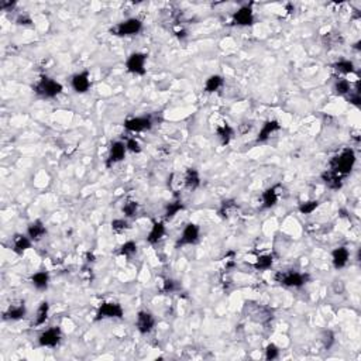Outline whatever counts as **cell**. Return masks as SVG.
I'll return each mask as SVG.
<instances>
[{"label":"cell","instance_id":"6da1fadb","mask_svg":"<svg viewBox=\"0 0 361 361\" xmlns=\"http://www.w3.org/2000/svg\"><path fill=\"white\" fill-rule=\"evenodd\" d=\"M355 161H357V157H355L354 150L353 148H344V150L338 152L337 155H334L330 159V168L329 169H333L334 172L343 175L346 178L347 175L351 174V171H353L355 165Z\"/></svg>","mask_w":361,"mask_h":361},{"label":"cell","instance_id":"7a4b0ae2","mask_svg":"<svg viewBox=\"0 0 361 361\" xmlns=\"http://www.w3.org/2000/svg\"><path fill=\"white\" fill-rule=\"evenodd\" d=\"M33 89L35 92V95L43 97V99H54L56 96L61 95L64 86L54 78H50V76L44 75L35 82Z\"/></svg>","mask_w":361,"mask_h":361},{"label":"cell","instance_id":"3957f363","mask_svg":"<svg viewBox=\"0 0 361 361\" xmlns=\"http://www.w3.org/2000/svg\"><path fill=\"white\" fill-rule=\"evenodd\" d=\"M143 31V22L138 17H129L123 22L117 23L112 28V33L117 37H133Z\"/></svg>","mask_w":361,"mask_h":361},{"label":"cell","instance_id":"277c9868","mask_svg":"<svg viewBox=\"0 0 361 361\" xmlns=\"http://www.w3.org/2000/svg\"><path fill=\"white\" fill-rule=\"evenodd\" d=\"M276 281L279 282L282 287L298 289V288H302L306 282L309 281V275L305 274V272L289 270L279 272V274L276 275Z\"/></svg>","mask_w":361,"mask_h":361},{"label":"cell","instance_id":"5b68a950","mask_svg":"<svg viewBox=\"0 0 361 361\" xmlns=\"http://www.w3.org/2000/svg\"><path fill=\"white\" fill-rule=\"evenodd\" d=\"M124 316L123 306L117 302H103L96 310V320L105 319H122Z\"/></svg>","mask_w":361,"mask_h":361},{"label":"cell","instance_id":"8992f818","mask_svg":"<svg viewBox=\"0 0 361 361\" xmlns=\"http://www.w3.org/2000/svg\"><path fill=\"white\" fill-rule=\"evenodd\" d=\"M127 72L133 73L135 76H143L147 72V54L144 52H131L126 61Z\"/></svg>","mask_w":361,"mask_h":361},{"label":"cell","instance_id":"52a82bcc","mask_svg":"<svg viewBox=\"0 0 361 361\" xmlns=\"http://www.w3.org/2000/svg\"><path fill=\"white\" fill-rule=\"evenodd\" d=\"M200 240V227L196 223H188L182 229L179 238L176 242V247H185V246H193Z\"/></svg>","mask_w":361,"mask_h":361},{"label":"cell","instance_id":"ba28073f","mask_svg":"<svg viewBox=\"0 0 361 361\" xmlns=\"http://www.w3.org/2000/svg\"><path fill=\"white\" fill-rule=\"evenodd\" d=\"M152 120L150 116H135L124 120V129L129 133L137 134V133H144L152 129Z\"/></svg>","mask_w":361,"mask_h":361},{"label":"cell","instance_id":"9c48e42d","mask_svg":"<svg viewBox=\"0 0 361 361\" xmlns=\"http://www.w3.org/2000/svg\"><path fill=\"white\" fill-rule=\"evenodd\" d=\"M62 340V332L59 327H48L43 332L39 333L38 336V344L41 347L45 349H54L58 344L61 343Z\"/></svg>","mask_w":361,"mask_h":361},{"label":"cell","instance_id":"30bf717a","mask_svg":"<svg viewBox=\"0 0 361 361\" xmlns=\"http://www.w3.org/2000/svg\"><path fill=\"white\" fill-rule=\"evenodd\" d=\"M157 325V319L150 310H140L135 316V327L141 334H148L154 330Z\"/></svg>","mask_w":361,"mask_h":361},{"label":"cell","instance_id":"8fae6325","mask_svg":"<svg viewBox=\"0 0 361 361\" xmlns=\"http://www.w3.org/2000/svg\"><path fill=\"white\" fill-rule=\"evenodd\" d=\"M127 154V148H126V143L124 141H114L112 143V146L109 148L106 158V165L110 168L116 164L122 163Z\"/></svg>","mask_w":361,"mask_h":361},{"label":"cell","instance_id":"7c38bea8","mask_svg":"<svg viewBox=\"0 0 361 361\" xmlns=\"http://www.w3.org/2000/svg\"><path fill=\"white\" fill-rule=\"evenodd\" d=\"M254 20H255V16H254V10L251 6H242L238 10L233 14V18L231 22L234 26H238V27H248V26H253Z\"/></svg>","mask_w":361,"mask_h":361},{"label":"cell","instance_id":"4fadbf2b","mask_svg":"<svg viewBox=\"0 0 361 361\" xmlns=\"http://www.w3.org/2000/svg\"><path fill=\"white\" fill-rule=\"evenodd\" d=\"M71 86L72 89L79 93V95H84L88 90L92 88V81H90V73L89 71H81L76 72L71 79Z\"/></svg>","mask_w":361,"mask_h":361},{"label":"cell","instance_id":"5bb4252c","mask_svg":"<svg viewBox=\"0 0 361 361\" xmlns=\"http://www.w3.org/2000/svg\"><path fill=\"white\" fill-rule=\"evenodd\" d=\"M26 315H27V308H26L24 302H14V304L9 305V308L5 310L3 319L5 320L17 322L24 319Z\"/></svg>","mask_w":361,"mask_h":361},{"label":"cell","instance_id":"9a60e30c","mask_svg":"<svg viewBox=\"0 0 361 361\" xmlns=\"http://www.w3.org/2000/svg\"><path fill=\"white\" fill-rule=\"evenodd\" d=\"M279 130H281V124L278 120H274V118L267 120L259 129L258 135H257V143H265L267 140H270L271 135L275 134L276 131H279Z\"/></svg>","mask_w":361,"mask_h":361},{"label":"cell","instance_id":"2e32d148","mask_svg":"<svg viewBox=\"0 0 361 361\" xmlns=\"http://www.w3.org/2000/svg\"><path fill=\"white\" fill-rule=\"evenodd\" d=\"M322 180H323V184H325L329 189L338 191L344 184V176L343 175L337 174V172H334L333 169H326V171L322 174Z\"/></svg>","mask_w":361,"mask_h":361},{"label":"cell","instance_id":"e0dca14e","mask_svg":"<svg viewBox=\"0 0 361 361\" xmlns=\"http://www.w3.org/2000/svg\"><path fill=\"white\" fill-rule=\"evenodd\" d=\"M350 261V251L347 247H337L332 251V264L336 270H343Z\"/></svg>","mask_w":361,"mask_h":361},{"label":"cell","instance_id":"ac0fdd59","mask_svg":"<svg viewBox=\"0 0 361 361\" xmlns=\"http://www.w3.org/2000/svg\"><path fill=\"white\" fill-rule=\"evenodd\" d=\"M165 234H167L165 223H164V222H155V223L151 226L148 234H147V243L151 244V246L158 244V243L161 242L164 237H165Z\"/></svg>","mask_w":361,"mask_h":361},{"label":"cell","instance_id":"d6986e66","mask_svg":"<svg viewBox=\"0 0 361 361\" xmlns=\"http://www.w3.org/2000/svg\"><path fill=\"white\" fill-rule=\"evenodd\" d=\"M47 234V226L44 225V222L41 220H34L27 226V236L33 240V242H39L43 240Z\"/></svg>","mask_w":361,"mask_h":361},{"label":"cell","instance_id":"ffe728a7","mask_svg":"<svg viewBox=\"0 0 361 361\" xmlns=\"http://www.w3.org/2000/svg\"><path fill=\"white\" fill-rule=\"evenodd\" d=\"M31 244H33V240L27 234H16L13 237L11 248L17 255H23V254H26L28 248H31Z\"/></svg>","mask_w":361,"mask_h":361},{"label":"cell","instance_id":"44dd1931","mask_svg":"<svg viewBox=\"0 0 361 361\" xmlns=\"http://www.w3.org/2000/svg\"><path fill=\"white\" fill-rule=\"evenodd\" d=\"M200 174L196 168H188L184 172V188L195 191L200 186Z\"/></svg>","mask_w":361,"mask_h":361},{"label":"cell","instance_id":"7402d4cb","mask_svg":"<svg viewBox=\"0 0 361 361\" xmlns=\"http://www.w3.org/2000/svg\"><path fill=\"white\" fill-rule=\"evenodd\" d=\"M279 200V193L276 186H271L267 188L263 193H261V206L263 209H271L275 206Z\"/></svg>","mask_w":361,"mask_h":361},{"label":"cell","instance_id":"603a6c76","mask_svg":"<svg viewBox=\"0 0 361 361\" xmlns=\"http://www.w3.org/2000/svg\"><path fill=\"white\" fill-rule=\"evenodd\" d=\"M30 281H31V285H33L35 289L45 291V289L48 288V285H50V274L44 270L37 271V272H34L33 275H31Z\"/></svg>","mask_w":361,"mask_h":361},{"label":"cell","instance_id":"cb8c5ba5","mask_svg":"<svg viewBox=\"0 0 361 361\" xmlns=\"http://www.w3.org/2000/svg\"><path fill=\"white\" fill-rule=\"evenodd\" d=\"M216 134H217V138H219L220 144L222 146H227L230 144V141L234 138V129L231 127L230 124L223 123L222 126H217L216 127Z\"/></svg>","mask_w":361,"mask_h":361},{"label":"cell","instance_id":"d4e9b609","mask_svg":"<svg viewBox=\"0 0 361 361\" xmlns=\"http://www.w3.org/2000/svg\"><path fill=\"white\" fill-rule=\"evenodd\" d=\"M223 85H225V78H223L222 75H219V73H213V75L208 76V79L205 81L203 90H205L206 93H214V92H217L220 88H223Z\"/></svg>","mask_w":361,"mask_h":361},{"label":"cell","instance_id":"484cf974","mask_svg":"<svg viewBox=\"0 0 361 361\" xmlns=\"http://www.w3.org/2000/svg\"><path fill=\"white\" fill-rule=\"evenodd\" d=\"M50 317V304L44 300L41 302L38 306V309L35 312V316H34V326H44L45 322L48 320Z\"/></svg>","mask_w":361,"mask_h":361},{"label":"cell","instance_id":"4316f807","mask_svg":"<svg viewBox=\"0 0 361 361\" xmlns=\"http://www.w3.org/2000/svg\"><path fill=\"white\" fill-rule=\"evenodd\" d=\"M274 265V255L272 254H263L254 263V268L257 271H268Z\"/></svg>","mask_w":361,"mask_h":361},{"label":"cell","instance_id":"83f0119b","mask_svg":"<svg viewBox=\"0 0 361 361\" xmlns=\"http://www.w3.org/2000/svg\"><path fill=\"white\" fill-rule=\"evenodd\" d=\"M333 69L340 75H350L355 71L354 62L350 59H338L337 62L333 64Z\"/></svg>","mask_w":361,"mask_h":361},{"label":"cell","instance_id":"f1b7e54d","mask_svg":"<svg viewBox=\"0 0 361 361\" xmlns=\"http://www.w3.org/2000/svg\"><path fill=\"white\" fill-rule=\"evenodd\" d=\"M185 209V206H184V202L182 200H174V202H169L167 206H165V212H164V217L167 220H171L174 219L176 214L179 213V212H182Z\"/></svg>","mask_w":361,"mask_h":361},{"label":"cell","instance_id":"f546056e","mask_svg":"<svg viewBox=\"0 0 361 361\" xmlns=\"http://www.w3.org/2000/svg\"><path fill=\"white\" fill-rule=\"evenodd\" d=\"M351 89H353V86H351V84H350L349 79L340 78L334 82V85H333V90H334V93H336L337 96H343V97H346V96L349 95L350 90Z\"/></svg>","mask_w":361,"mask_h":361},{"label":"cell","instance_id":"4dcf8cb0","mask_svg":"<svg viewBox=\"0 0 361 361\" xmlns=\"http://www.w3.org/2000/svg\"><path fill=\"white\" fill-rule=\"evenodd\" d=\"M138 209H140L138 202H137V200H133V199H129V200H126V202L123 203L122 212H123L124 217L130 219V217H134L135 214H137V212H138Z\"/></svg>","mask_w":361,"mask_h":361},{"label":"cell","instance_id":"1f68e13d","mask_svg":"<svg viewBox=\"0 0 361 361\" xmlns=\"http://www.w3.org/2000/svg\"><path fill=\"white\" fill-rule=\"evenodd\" d=\"M271 315H272V312H271L268 308L259 306V308H257V309L251 313V317H253V320L257 322V323H264V322L270 320L271 317H272Z\"/></svg>","mask_w":361,"mask_h":361},{"label":"cell","instance_id":"d6a6232c","mask_svg":"<svg viewBox=\"0 0 361 361\" xmlns=\"http://www.w3.org/2000/svg\"><path fill=\"white\" fill-rule=\"evenodd\" d=\"M130 229V223L127 217H120V219L112 220V230L117 234H122L124 231H127Z\"/></svg>","mask_w":361,"mask_h":361},{"label":"cell","instance_id":"836d02e7","mask_svg":"<svg viewBox=\"0 0 361 361\" xmlns=\"http://www.w3.org/2000/svg\"><path fill=\"white\" fill-rule=\"evenodd\" d=\"M319 205H320V202L319 200H306V202H302L300 205H299V213L300 214H312L313 212H315L316 209L319 208Z\"/></svg>","mask_w":361,"mask_h":361},{"label":"cell","instance_id":"e575fe53","mask_svg":"<svg viewBox=\"0 0 361 361\" xmlns=\"http://www.w3.org/2000/svg\"><path fill=\"white\" fill-rule=\"evenodd\" d=\"M237 205L233 200H225L222 203V208H220L219 213L222 217H230L231 214L236 213Z\"/></svg>","mask_w":361,"mask_h":361},{"label":"cell","instance_id":"d590c367","mask_svg":"<svg viewBox=\"0 0 361 361\" xmlns=\"http://www.w3.org/2000/svg\"><path fill=\"white\" fill-rule=\"evenodd\" d=\"M137 244H135V242H131V240H129V242L123 243L122 246H120V250H118V253L122 254V255H124V257H133L135 253H137Z\"/></svg>","mask_w":361,"mask_h":361},{"label":"cell","instance_id":"8d00e7d4","mask_svg":"<svg viewBox=\"0 0 361 361\" xmlns=\"http://www.w3.org/2000/svg\"><path fill=\"white\" fill-rule=\"evenodd\" d=\"M126 148H127V151L133 152V154H140L141 150H143L140 141L134 138V137H130L126 140Z\"/></svg>","mask_w":361,"mask_h":361},{"label":"cell","instance_id":"74e56055","mask_svg":"<svg viewBox=\"0 0 361 361\" xmlns=\"http://www.w3.org/2000/svg\"><path fill=\"white\" fill-rule=\"evenodd\" d=\"M178 289H179V284H178V281L171 279V278H167V279L164 281L163 291L165 293H174L176 292Z\"/></svg>","mask_w":361,"mask_h":361},{"label":"cell","instance_id":"f35d334b","mask_svg":"<svg viewBox=\"0 0 361 361\" xmlns=\"http://www.w3.org/2000/svg\"><path fill=\"white\" fill-rule=\"evenodd\" d=\"M278 357H279V349L274 343L268 344L265 347V358L267 360H276Z\"/></svg>","mask_w":361,"mask_h":361},{"label":"cell","instance_id":"ab89813d","mask_svg":"<svg viewBox=\"0 0 361 361\" xmlns=\"http://www.w3.org/2000/svg\"><path fill=\"white\" fill-rule=\"evenodd\" d=\"M346 99H347L349 103H351V105H354V106H360L361 97H360V90H358V85H357V88L350 90V93L346 96Z\"/></svg>","mask_w":361,"mask_h":361},{"label":"cell","instance_id":"60d3db41","mask_svg":"<svg viewBox=\"0 0 361 361\" xmlns=\"http://www.w3.org/2000/svg\"><path fill=\"white\" fill-rule=\"evenodd\" d=\"M334 334H333L330 330H325L322 333V343H323V347L325 349H330L333 344H334Z\"/></svg>","mask_w":361,"mask_h":361},{"label":"cell","instance_id":"b9f144b4","mask_svg":"<svg viewBox=\"0 0 361 361\" xmlns=\"http://www.w3.org/2000/svg\"><path fill=\"white\" fill-rule=\"evenodd\" d=\"M14 6H16V3H11V2H2V3H0V7L6 11L9 10V9H13Z\"/></svg>","mask_w":361,"mask_h":361}]
</instances>
